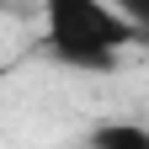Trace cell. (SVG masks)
Listing matches in <instances>:
<instances>
[{
	"mask_svg": "<svg viewBox=\"0 0 149 149\" xmlns=\"http://www.w3.org/2000/svg\"><path fill=\"white\" fill-rule=\"evenodd\" d=\"M85 144H96V149H149V128L144 123H96L85 133Z\"/></svg>",
	"mask_w": 149,
	"mask_h": 149,
	"instance_id": "2",
	"label": "cell"
},
{
	"mask_svg": "<svg viewBox=\"0 0 149 149\" xmlns=\"http://www.w3.org/2000/svg\"><path fill=\"white\" fill-rule=\"evenodd\" d=\"M144 32L112 0H43V53L74 74H112Z\"/></svg>",
	"mask_w": 149,
	"mask_h": 149,
	"instance_id": "1",
	"label": "cell"
},
{
	"mask_svg": "<svg viewBox=\"0 0 149 149\" xmlns=\"http://www.w3.org/2000/svg\"><path fill=\"white\" fill-rule=\"evenodd\" d=\"M112 6H117V11L128 16V22H133V27L149 37V0H112Z\"/></svg>",
	"mask_w": 149,
	"mask_h": 149,
	"instance_id": "3",
	"label": "cell"
}]
</instances>
